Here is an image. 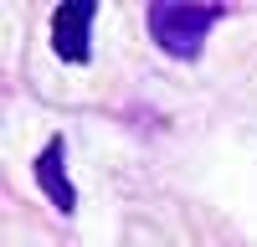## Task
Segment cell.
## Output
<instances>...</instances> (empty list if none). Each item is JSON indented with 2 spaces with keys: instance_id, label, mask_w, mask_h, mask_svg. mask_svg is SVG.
Returning a JSON list of instances; mask_svg holds the SVG:
<instances>
[{
  "instance_id": "obj_1",
  "label": "cell",
  "mask_w": 257,
  "mask_h": 247,
  "mask_svg": "<svg viewBox=\"0 0 257 247\" xmlns=\"http://www.w3.org/2000/svg\"><path fill=\"white\" fill-rule=\"evenodd\" d=\"M216 16L221 6H190V0H160V6H149V36L160 41V47L170 57H180L190 62L201 47H206V36L211 26H216Z\"/></svg>"
},
{
  "instance_id": "obj_3",
  "label": "cell",
  "mask_w": 257,
  "mask_h": 247,
  "mask_svg": "<svg viewBox=\"0 0 257 247\" xmlns=\"http://www.w3.org/2000/svg\"><path fill=\"white\" fill-rule=\"evenodd\" d=\"M62 160H67V144H62V139H52L47 150H41V160H36V180H41V191L52 196V206H57V211H72V206H77V191H72L67 170H62Z\"/></svg>"
},
{
  "instance_id": "obj_2",
  "label": "cell",
  "mask_w": 257,
  "mask_h": 247,
  "mask_svg": "<svg viewBox=\"0 0 257 247\" xmlns=\"http://www.w3.org/2000/svg\"><path fill=\"white\" fill-rule=\"evenodd\" d=\"M93 16H98L93 0H67V6H57L52 47H57L62 62H88V52H93Z\"/></svg>"
}]
</instances>
